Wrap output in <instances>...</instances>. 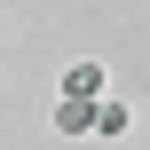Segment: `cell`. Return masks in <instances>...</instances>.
Segmentation results:
<instances>
[{
    "mask_svg": "<svg viewBox=\"0 0 150 150\" xmlns=\"http://www.w3.org/2000/svg\"><path fill=\"white\" fill-rule=\"evenodd\" d=\"M87 111H95V103H71V95H55V111H47V119H55V142H79V134H87Z\"/></svg>",
    "mask_w": 150,
    "mask_h": 150,
    "instance_id": "3",
    "label": "cell"
},
{
    "mask_svg": "<svg viewBox=\"0 0 150 150\" xmlns=\"http://www.w3.org/2000/svg\"><path fill=\"white\" fill-rule=\"evenodd\" d=\"M87 134H103V142H119V134H134V103H119V95H103V103L87 111Z\"/></svg>",
    "mask_w": 150,
    "mask_h": 150,
    "instance_id": "2",
    "label": "cell"
},
{
    "mask_svg": "<svg viewBox=\"0 0 150 150\" xmlns=\"http://www.w3.org/2000/svg\"><path fill=\"white\" fill-rule=\"evenodd\" d=\"M55 95H71V103H103V95H111V71H103L95 55H79V63H63Z\"/></svg>",
    "mask_w": 150,
    "mask_h": 150,
    "instance_id": "1",
    "label": "cell"
}]
</instances>
